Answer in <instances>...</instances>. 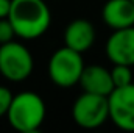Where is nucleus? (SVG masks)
<instances>
[{"instance_id":"1","label":"nucleus","mask_w":134,"mask_h":133,"mask_svg":"<svg viewBox=\"0 0 134 133\" xmlns=\"http://www.w3.org/2000/svg\"><path fill=\"white\" fill-rule=\"evenodd\" d=\"M8 19L16 36L36 39L48 30L52 14L44 0H11Z\"/></svg>"},{"instance_id":"2","label":"nucleus","mask_w":134,"mask_h":133,"mask_svg":"<svg viewBox=\"0 0 134 133\" xmlns=\"http://www.w3.org/2000/svg\"><path fill=\"white\" fill-rule=\"evenodd\" d=\"M45 113V103L37 93L22 91L13 97L6 117L14 130L20 133H34L44 124Z\"/></svg>"},{"instance_id":"3","label":"nucleus","mask_w":134,"mask_h":133,"mask_svg":"<svg viewBox=\"0 0 134 133\" xmlns=\"http://www.w3.org/2000/svg\"><path fill=\"white\" fill-rule=\"evenodd\" d=\"M83 69L84 61L81 53L67 45L58 49L48 61L50 80L59 88H72L73 85H76L80 81Z\"/></svg>"},{"instance_id":"4","label":"nucleus","mask_w":134,"mask_h":133,"mask_svg":"<svg viewBox=\"0 0 134 133\" xmlns=\"http://www.w3.org/2000/svg\"><path fill=\"white\" fill-rule=\"evenodd\" d=\"M33 57L20 42L0 44V74L9 81H24L33 72Z\"/></svg>"},{"instance_id":"5","label":"nucleus","mask_w":134,"mask_h":133,"mask_svg":"<svg viewBox=\"0 0 134 133\" xmlns=\"http://www.w3.org/2000/svg\"><path fill=\"white\" fill-rule=\"evenodd\" d=\"M72 117L81 129H97L109 119V103L106 96L83 91L72 105Z\"/></svg>"},{"instance_id":"6","label":"nucleus","mask_w":134,"mask_h":133,"mask_svg":"<svg viewBox=\"0 0 134 133\" xmlns=\"http://www.w3.org/2000/svg\"><path fill=\"white\" fill-rule=\"evenodd\" d=\"M109 119L122 130L134 132V83L114 88L108 96Z\"/></svg>"},{"instance_id":"7","label":"nucleus","mask_w":134,"mask_h":133,"mask_svg":"<svg viewBox=\"0 0 134 133\" xmlns=\"http://www.w3.org/2000/svg\"><path fill=\"white\" fill-rule=\"evenodd\" d=\"M106 57L112 64L134 66V27L114 30L106 41Z\"/></svg>"},{"instance_id":"8","label":"nucleus","mask_w":134,"mask_h":133,"mask_svg":"<svg viewBox=\"0 0 134 133\" xmlns=\"http://www.w3.org/2000/svg\"><path fill=\"white\" fill-rule=\"evenodd\" d=\"M101 19L112 30L134 27V2L108 0L101 9Z\"/></svg>"},{"instance_id":"9","label":"nucleus","mask_w":134,"mask_h":133,"mask_svg":"<svg viewBox=\"0 0 134 133\" xmlns=\"http://www.w3.org/2000/svg\"><path fill=\"white\" fill-rule=\"evenodd\" d=\"M78 85L86 93L100 94V96H106V97L115 88L114 81H112V77H111V70L103 66H98V64L84 66Z\"/></svg>"},{"instance_id":"10","label":"nucleus","mask_w":134,"mask_h":133,"mask_svg":"<svg viewBox=\"0 0 134 133\" xmlns=\"http://www.w3.org/2000/svg\"><path fill=\"white\" fill-rule=\"evenodd\" d=\"M95 42V28L87 19H75L66 27L64 45L83 53Z\"/></svg>"},{"instance_id":"11","label":"nucleus","mask_w":134,"mask_h":133,"mask_svg":"<svg viewBox=\"0 0 134 133\" xmlns=\"http://www.w3.org/2000/svg\"><path fill=\"white\" fill-rule=\"evenodd\" d=\"M111 77H112V81H114L115 88L126 86V85L133 83V70H131V66L114 64V67L111 69Z\"/></svg>"},{"instance_id":"12","label":"nucleus","mask_w":134,"mask_h":133,"mask_svg":"<svg viewBox=\"0 0 134 133\" xmlns=\"http://www.w3.org/2000/svg\"><path fill=\"white\" fill-rule=\"evenodd\" d=\"M16 36L14 33V28L9 22V19H0V44H5V42H9L13 41V38Z\"/></svg>"},{"instance_id":"13","label":"nucleus","mask_w":134,"mask_h":133,"mask_svg":"<svg viewBox=\"0 0 134 133\" xmlns=\"http://www.w3.org/2000/svg\"><path fill=\"white\" fill-rule=\"evenodd\" d=\"M13 97H14V96L11 94V91H9L6 86H0V117H2V116H6Z\"/></svg>"},{"instance_id":"14","label":"nucleus","mask_w":134,"mask_h":133,"mask_svg":"<svg viewBox=\"0 0 134 133\" xmlns=\"http://www.w3.org/2000/svg\"><path fill=\"white\" fill-rule=\"evenodd\" d=\"M11 9V0H0V19H6Z\"/></svg>"},{"instance_id":"15","label":"nucleus","mask_w":134,"mask_h":133,"mask_svg":"<svg viewBox=\"0 0 134 133\" xmlns=\"http://www.w3.org/2000/svg\"><path fill=\"white\" fill-rule=\"evenodd\" d=\"M133 2H134V0H133Z\"/></svg>"}]
</instances>
